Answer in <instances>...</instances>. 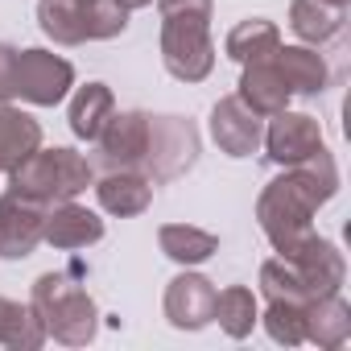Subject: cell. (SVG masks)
<instances>
[{"label": "cell", "instance_id": "28", "mask_svg": "<svg viewBox=\"0 0 351 351\" xmlns=\"http://www.w3.org/2000/svg\"><path fill=\"white\" fill-rule=\"evenodd\" d=\"M13 79H17V50L9 42H0V104L17 99L13 95Z\"/></svg>", "mask_w": 351, "mask_h": 351}, {"label": "cell", "instance_id": "21", "mask_svg": "<svg viewBox=\"0 0 351 351\" xmlns=\"http://www.w3.org/2000/svg\"><path fill=\"white\" fill-rule=\"evenodd\" d=\"M277 46H281V29H277L273 21H265V17L240 21V25L228 34V42H223L228 58H232V62H240V66L273 58V54H277Z\"/></svg>", "mask_w": 351, "mask_h": 351}, {"label": "cell", "instance_id": "19", "mask_svg": "<svg viewBox=\"0 0 351 351\" xmlns=\"http://www.w3.org/2000/svg\"><path fill=\"white\" fill-rule=\"evenodd\" d=\"M347 335H351V306L339 293H322L306 306V339L310 343L335 351L347 343Z\"/></svg>", "mask_w": 351, "mask_h": 351}, {"label": "cell", "instance_id": "31", "mask_svg": "<svg viewBox=\"0 0 351 351\" xmlns=\"http://www.w3.org/2000/svg\"><path fill=\"white\" fill-rule=\"evenodd\" d=\"M335 5H347V0H335Z\"/></svg>", "mask_w": 351, "mask_h": 351}, {"label": "cell", "instance_id": "2", "mask_svg": "<svg viewBox=\"0 0 351 351\" xmlns=\"http://www.w3.org/2000/svg\"><path fill=\"white\" fill-rule=\"evenodd\" d=\"M29 310L38 314L46 339H58L66 347H83L95 339L99 310L91 293L79 285V273H42L29 293Z\"/></svg>", "mask_w": 351, "mask_h": 351}, {"label": "cell", "instance_id": "26", "mask_svg": "<svg viewBox=\"0 0 351 351\" xmlns=\"http://www.w3.org/2000/svg\"><path fill=\"white\" fill-rule=\"evenodd\" d=\"M261 293H265L269 302H289V306H310V302H314L310 285L298 277V269H293L285 256L261 265Z\"/></svg>", "mask_w": 351, "mask_h": 351}, {"label": "cell", "instance_id": "20", "mask_svg": "<svg viewBox=\"0 0 351 351\" xmlns=\"http://www.w3.org/2000/svg\"><path fill=\"white\" fill-rule=\"evenodd\" d=\"M273 62L281 66V75H285V83H289L293 95H318L330 83V71H326L322 54L310 50V46H277Z\"/></svg>", "mask_w": 351, "mask_h": 351}, {"label": "cell", "instance_id": "14", "mask_svg": "<svg viewBox=\"0 0 351 351\" xmlns=\"http://www.w3.org/2000/svg\"><path fill=\"white\" fill-rule=\"evenodd\" d=\"M95 199L108 215H141L149 211L153 203V182H149V173L145 169H104V178L95 182Z\"/></svg>", "mask_w": 351, "mask_h": 351}, {"label": "cell", "instance_id": "12", "mask_svg": "<svg viewBox=\"0 0 351 351\" xmlns=\"http://www.w3.org/2000/svg\"><path fill=\"white\" fill-rule=\"evenodd\" d=\"M285 261L298 269V277L310 285L314 298H322V293H339V285H343V277H347L343 252H339L330 240H322L318 232H310L293 252H285Z\"/></svg>", "mask_w": 351, "mask_h": 351}, {"label": "cell", "instance_id": "10", "mask_svg": "<svg viewBox=\"0 0 351 351\" xmlns=\"http://www.w3.org/2000/svg\"><path fill=\"white\" fill-rule=\"evenodd\" d=\"M211 136H215V145H219L228 157H252V153L261 149L265 124H261V116H256L240 95H223V99L211 108Z\"/></svg>", "mask_w": 351, "mask_h": 351}, {"label": "cell", "instance_id": "11", "mask_svg": "<svg viewBox=\"0 0 351 351\" xmlns=\"http://www.w3.org/2000/svg\"><path fill=\"white\" fill-rule=\"evenodd\" d=\"M215 285L199 273H178L165 289V318L178 330H203L215 322Z\"/></svg>", "mask_w": 351, "mask_h": 351}, {"label": "cell", "instance_id": "1", "mask_svg": "<svg viewBox=\"0 0 351 351\" xmlns=\"http://www.w3.org/2000/svg\"><path fill=\"white\" fill-rule=\"evenodd\" d=\"M335 191H339V169H335V157L326 153V145L318 153H310L306 161L285 165V173L273 178L256 199V219H261L269 244L281 256L293 252L314 232L310 219L322 203L335 199Z\"/></svg>", "mask_w": 351, "mask_h": 351}, {"label": "cell", "instance_id": "15", "mask_svg": "<svg viewBox=\"0 0 351 351\" xmlns=\"http://www.w3.org/2000/svg\"><path fill=\"white\" fill-rule=\"evenodd\" d=\"M236 95H240L261 120L285 112L289 99H293V91H289V83H285V75H281V66H277L273 58H265V62H248L244 75H240V91H236Z\"/></svg>", "mask_w": 351, "mask_h": 351}, {"label": "cell", "instance_id": "30", "mask_svg": "<svg viewBox=\"0 0 351 351\" xmlns=\"http://www.w3.org/2000/svg\"><path fill=\"white\" fill-rule=\"evenodd\" d=\"M116 5H120V9H128V13H132V9H145V5H153V0H116Z\"/></svg>", "mask_w": 351, "mask_h": 351}, {"label": "cell", "instance_id": "18", "mask_svg": "<svg viewBox=\"0 0 351 351\" xmlns=\"http://www.w3.org/2000/svg\"><path fill=\"white\" fill-rule=\"evenodd\" d=\"M38 145H42V124L13 104H0V173H13Z\"/></svg>", "mask_w": 351, "mask_h": 351}, {"label": "cell", "instance_id": "16", "mask_svg": "<svg viewBox=\"0 0 351 351\" xmlns=\"http://www.w3.org/2000/svg\"><path fill=\"white\" fill-rule=\"evenodd\" d=\"M91 9L95 0H38V25L58 46H83V42H95Z\"/></svg>", "mask_w": 351, "mask_h": 351}, {"label": "cell", "instance_id": "27", "mask_svg": "<svg viewBox=\"0 0 351 351\" xmlns=\"http://www.w3.org/2000/svg\"><path fill=\"white\" fill-rule=\"evenodd\" d=\"M265 330L273 343H285V347H298L306 343V306H289V302H269L265 310Z\"/></svg>", "mask_w": 351, "mask_h": 351}, {"label": "cell", "instance_id": "8", "mask_svg": "<svg viewBox=\"0 0 351 351\" xmlns=\"http://www.w3.org/2000/svg\"><path fill=\"white\" fill-rule=\"evenodd\" d=\"M42 223H46L42 203L17 191L0 195V261H25L42 244Z\"/></svg>", "mask_w": 351, "mask_h": 351}, {"label": "cell", "instance_id": "22", "mask_svg": "<svg viewBox=\"0 0 351 351\" xmlns=\"http://www.w3.org/2000/svg\"><path fill=\"white\" fill-rule=\"evenodd\" d=\"M112 112H116L112 87H108V83H87V87H79L75 99H71V132H75L79 141H95V136L104 132V124H108Z\"/></svg>", "mask_w": 351, "mask_h": 351}, {"label": "cell", "instance_id": "5", "mask_svg": "<svg viewBox=\"0 0 351 351\" xmlns=\"http://www.w3.org/2000/svg\"><path fill=\"white\" fill-rule=\"evenodd\" d=\"M199 157V128L186 116H149V145L141 169L149 182H173L195 165Z\"/></svg>", "mask_w": 351, "mask_h": 351}, {"label": "cell", "instance_id": "17", "mask_svg": "<svg viewBox=\"0 0 351 351\" xmlns=\"http://www.w3.org/2000/svg\"><path fill=\"white\" fill-rule=\"evenodd\" d=\"M343 21L347 5H335V0H293L289 5V29L306 46H326L330 38L343 34Z\"/></svg>", "mask_w": 351, "mask_h": 351}, {"label": "cell", "instance_id": "23", "mask_svg": "<svg viewBox=\"0 0 351 351\" xmlns=\"http://www.w3.org/2000/svg\"><path fill=\"white\" fill-rule=\"evenodd\" d=\"M157 244L169 261H178V265H203L207 256H215L219 248V236L215 232H203L195 223H165L157 232Z\"/></svg>", "mask_w": 351, "mask_h": 351}, {"label": "cell", "instance_id": "4", "mask_svg": "<svg viewBox=\"0 0 351 351\" xmlns=\"http://www.w3.org/2000/svg\"><path fill=\"white\" fill-rule=\"evenodd\" d=\"M161 62L173 79L203 83L215 66L211 17L199 13H165L161 17Z\"/></svg>", "mask_w": 351, "mask_h": 351}, {"label": "cell", "instance_id": "9", "mask_svg": "<svg viewBox=\"0 0 351 351\" xmlns=\"http://www.w3.org/2000/svg\"><path fill=\"white\" fill-rule=\"evenodd\" d=\"M261 141L269 149V161H277V165H298V161H306L310 153H318L326 145L318 120L306 116V112H289V108L269 116V128H265Z\"/></svg>", "mask_w": 351, "mask_h": 351}, {"label": "cell", "instance_id": "7", "mask_svg": "<svg viewBox=\"0 0 351 351\" xmlns=\"http://www.w3.org/2000/svg\"><path fill=\"white\" fill-rule=\"evenodd\" d=\"M104 169H141L149 145V112H112L104 132L91 141Z\"/></svg>", "mask_w": 351, "mask_h": 351}, {"label": "cell", "instance_id": "24", "mask_svg": "<svg viewBox=\"0 0 351 351\" xmlns=\"http://www.w3.org/2000/svg\"><path fill=\"white\" fill-rule=\"evenodd\" d=\"M215 318L219 326L232 335V339H248L252 326L261 322V310H256V298L248 285H228L215 293Z\"/></svg>", "mask_w": 351, "mask_h": 351}, {"label": "cell", "instance_id": "6", "mask_svg": "<svg viewBox=\"0 0 351 351\" xmlns=\"http://www.w3.org/2000/svg\"><path fill=\"white\" fill-rule=\"evenodd\" d=\"M75 87V66L50 50H17V79H13V95L34 104V108H54L66 99V91Z\"/></svg>", "mask_w": 351, "mask_h": 351}, {"label": "cell", "instance_id": "13", "mask_svg": "<svg viewBox=\"0 0 351 351\" xmlns=\"http://www.w3.org/2000/svg\"><path fill=\"white\" fill-rule=\"evenodd\" d=\"M42 240L54 244V248H62V252H75V248H87V244H99L104 240V219L95 211L79 207L75 199H66V203L46 207Z\"/></svg>", "mask_w": 351, "mask_h": 351}, {"label": "cell", "instance_id": "25", "mask_svg": "<svg viewBox=\"0 0 351 351\" xmlns=\"http://www.w3.org/2000/svg\"><path fill=\"white\" fill-rule=\"evenodd\" d=\"M0 343L17 347V351H34L46 343V330L29 306H21L13 298H0Z\"/></svg>", "mask_w": 351, "mask_h": 351}, {"label": "cell", "instance_id": "29", "mask_svg": "<svg viewBox=\"0 0 351 351\" xmlns=\"http://www.w3.org/2000/svg\"><path fill=\"white\" fill-rule=\"evenodd\" d=\"M157 13H199V17H211V0H157Z\"/></svg>", "mask_w": 351, "mask_h": 351}, {"label": "cell", "instance_id": "3", "mask_svg": "<svg viewBox=\"0 0 351 351\" xmlns=\"http://www.w3.org/2000/svg\"><path fill=\"white\" fill-rule=\"evenodd\" d=\"M95 178V169L83 153L75 149H34L13 173H9V191L42 203V207H54V203H66V199H79Z\"/></svg>", "mask_w": 351, "mask_h": 351}]
</instances>
